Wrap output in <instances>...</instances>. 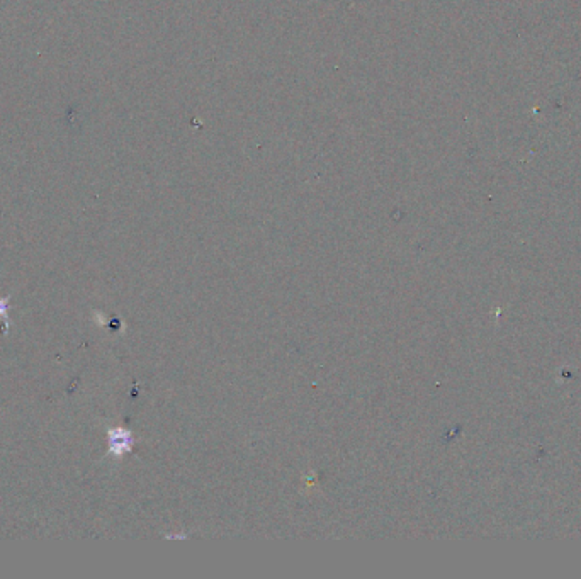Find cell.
Returning a JSON list of instances; mask_svg holds the SVG:
<instances>
[{
  "instance_id": "6da1fadb",
  "label": "cell",
  "mask_w": 581,
  "mask_h": 579,
  "mask_svg": "<svg viewBox=\"0 0 581 579\" xmlns=\"http://www.w3.org/2000/svg\"><path fill=\"white\" fill-rule=\"evenodd\" d=\"M109 435V452L116 457H121L124 452H130L133 437L128 430L123 428H112L108 431Z\"/></svg>"
},
{
  "instance_id": "7a4b0ae2",
  "label": "cell",
  "mask_w": 581,
  "mask_h": 579,
  "mask_svg": "<svg viewBox=\"0 0 581 579\" xmlns=\"http://www.w3.org/2000/svg\"><path fill=\"white\" fill-rule=\"evenodd\" d=\"M9 301L10 298H0V321H3V333L9 328Z\"/></svg>"
}]
</instances>
